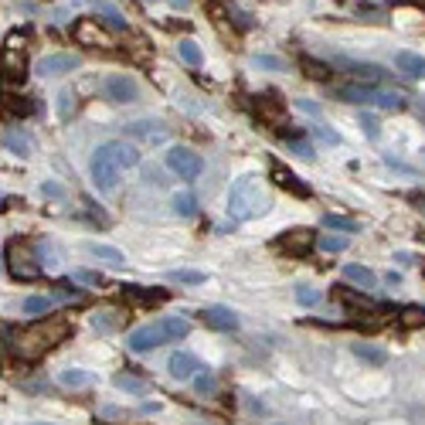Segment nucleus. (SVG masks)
<instances>
[{"label": "nucleus", "mask_w": 425, "mask_h": 425, "mask_svg": "<svg viewBox=\"0 0 425 425\" xmlns=\"http://www.w3.org/2000/svg\"><path fill=\"white\" fill-rule=\"evenodd\" d=\"M72 334V324L65 317H45V320H34L27 324L24 330L14 334V354L24 357V361H38L45 357L48 350H55L58 343H65Z\"/></svg>", "instance_id": "f257e3e1"}, {"label": "nucleus", "mask_w": 425, "mask_h": 425, "mask_svg": "<svg viewBox=\"0 0 425 425\" xmlns=\"http://www.w3.org/2000/svg\"><path fill=\"white\" fill-rule=\"evenodd\" d=\"M269 208H272V197H269V191H265V184H262L258 177L245 173V177H239V180L232 184V191H228V215H232L235 221L262 218Z\"/></svg>", "instance_id": "f03ea898"}, {"label": "nucleus", "mask_w": 425, "mask_h": 425, "mask_svg": "<svg viewBox=\"0 0 425 425\" xmlns=\"http://www.w3.org/2000/svg\"><path fill=\"white\" fill-rule=\"evenodd\" d=\"M7 272H10L14 279H21V282H31V279H38V276L45 272L41 258L34 255V245H31L27 239H14V242L7 245Z\"/></svg>", "instance_id": "7ed1b4c3"}, {"label": "nucleus", "mask_w": 425, "mask_h": 425, "mask_svg": "<svg viewBox=\"0 0 425 425\" xmlns=\"http://www.w3.org/2000/svg\"><path fill=\"white\" fill-rule=\"evenodd\" d=\"M167 167L180 177V180H197L204 170V157L194 154L191 147H170L167 150Z\"/></svg>", "instance_id": "20e7f679"}, {"label": "nucleus", "mask_w": 425, "mask_h": 425, "mask_svg": "<svg viewBox=\"0 0 425 425\" xmlns=\"http://www.w3.org/2000/svg\"><path fill=\"white\" fill-rule=\"evenodd\" d=\"M24 79H27V58H24V51L3 48L0 51V85L3 88H21Z\"/></svg>", "instance_id": "39448f33"}, {"label": "nucleus", "mask_w": 425, "mask_h": 425, "mask_svg": "<svg viewBox=\"0 0 425 425\" xmlns=\"http://www.w3.org/2000/svg\"><path fill=\"white\" fill-rule=\"evenodd\" d=\"M119 173L123 170L116 167V160L99 147L95 150V157H92V180H95V187L102 191V194H109V191H116V184H119Z\"/></svg>", "instance_id": "423d86ee"}, {"label": "nucleus", "mask_w": 425, "mask_h": 425, "mask_svg": "<svg viewBox=\"0 0 425 425\" xmlns=\"http://www.w3.org/2000/svg\"><path fill=\"white\" fill-rule=\"evenodd\" d=\"M72 38L79 45H88V48H112V38L102 31V21L99 17H79L75 27H72Z\"/></svg>", "instance_id": "0eeeda50"}, {"label": "nucleus", "mask_w": 425, "mask_h": 425, "mask_svg": "<svg viewBox=\"0 0 425 425\" xmlns=\"http://www.w3.org/2000/svg\"><path fill=\"white\" fill-rule=\"evenodd\" d=\"M102 95L109 99V102H136V95H140V88L136 82L130 79V75H109V79H102Z\"/></svg>", "instance_id": "6e6552de"}, {"label": "nucleus", "mask_w": 425, "mask_h": 425, "mask_svg": "<svg viewBox=\"0 0 425 425\" xmlns=\"http://www.w3.org/2000/svg\"><path fill=\"white\" fill-rule=\"evenodd\" d=\"M160 343H167L164 337V330H160V324H150V327H136L130 337H126V347L133 350V354H147V350H157Z\"/></svg>", "instance_id": "1a4fd4ad"}, {"label": "nucleus", "mask_w": 425, "mask_h": 425, "mask_svg": "<svg viewBox=\"0 0 425 425\" xmlns=\"http://www.w3.org/2000/svg\"><path fill=\"white\" fill-rule=\"evenodd\" d=\"M340 102H354V106H374L378 99V85H364V82H343L337 88Z\"/></svg>", "instance_id": "9d476101"}, {"label": "nucleus", "mask_w": 425, "mask_h": 425, "mask_svg": "<svg viewBox=\"0 0 425 425\" xmlns=\"http://www.w3.org/2000/svg\"><path fill=\"white\" fill-rule=\"evenodd\" d=\"M126 136L157 147V143L167 140V126H164V123H150V119H143V123H130V126H126Z\"/></svg>", "instance_id": "9b49d317"}, {"label": "nucleus", "mask_w": 425, "mask_h": 425, "mask_svg": "<svg viewBox=\"0 0 425 425\" xmlns=\"http://www.w3.org/2000/svg\"><path fill=\"white\" fill-rule=\"evenodd\" d=\"M102 150L116 160L119 170H130L140 164V150H136L133 143H126V140H109V143H102Z\"/></svg>", "instance_id": "f8f14e48"}, {"label": "nucleus", "mask_w": 425, "mask_h": 425, "mask_svg": "<svg viewBox=\"0 0 425 425\" xmlns=\"http://www.w3.org/2000/svg\"><path fill=\"white\" fill-rule=\"evenodd\" d=\"M79 65H82V58H79V55H48V58H41V62H38V72H41V75H48V79H55V75L75 72Z\"/></svg>", "instance_id": "ddd939ff"}, {"label": "nucleus", "mask_w": 425, "mask_h": 425, "mask_svg": "<svg viewBox=\"0 0 425 425\" xmlns=\"http://www.w3.org/2000/svg\"><path fill=\"white\" fill-rule=\"evenodd\" d=\"M201 320H204L211 330H221V334L239 330V317H235V310H228V306H208V310L201 313Z\"/></svg>", "instance_id": "4468645a"}, {"label": "nucleus", "mask_w": 425, "mask_h": 425, "mask_svg": "<svg viewBox=\"0 0 425 425\" xmlns=\"http://www.w3.org/2000/svg\"><path fill=\"white\" fill-rule=\"evenodd\" d=\"M269 177H272V180H276V184H279L282 191H293L296 197H310V184H303V180H300V177H296L293 170H286L282 164H279V160H272V167H269Z\"/></svg>", "instance_id": "2eb2a0df"}, {"label": "nucleus", "mask_w": 425, "mask_h": 425, "mask_svg": "<svg viewBox=\"0 0 425 425\" xmlns=\"http://www.w3.org/2000/svg\"><path fill=\"white\" fill-rule=\"evenodd\" d=\"M167 371L173 374V378H177V381H191V378L201 371V364H197V357H194V354H187V350H177V354H170Z\"/></svg>", "instance_id": "dca6fc26"}, {"label": "nucleus", "mask_w": 425, "mask_h": 425, "mask_svg": "<svg viewBox=\"0 0 425 425\" xmlns=\"http://www.w3.org/2000/svg\"><path fill=\"white\" fill-rule=\"evenodd\" d=\"M340 69H347L354 79H361L364 85H378V82H385V69L381 65H367V62H340Z\"/></svg>", "instance_id": "f3484780"}, {"label": "nucleus", "mask_w": 425, "mask_h": 425, "mask_svg": "<svg viewBox=\"0 0 425 425\" xmlns=\"http://www.w3.org/2000/svg\"><path fill=\"white\" fill-rule=\"evenodd\" d=\"M395 65H398V72H402L405 79H412V82L425 79V58L422 55H415V51H398Z\"/></svg>", "instance_id": "a211bd4d"}, {"label": "nucleus", "mask_w": 425, "mask_h": 425, "mask_svg": "<svg viewBox=\"0 0 425 425\" xmlns=\"http://www.w3.org/2000/svg\"><path fill=\"white\" fill-rule=\"evenodd\" d=\"M279 249H286V252H293V255H303L310 245H313V232L310 228H296V232H286L279 242H276Z\"/></svg>", "instance_id": "6ab92c4d"}, {"label": "nucleus", "mask_w": 425, "mask_h": 425, "mask_svg": "<svg viewBox=\"0 0 425 425\" xmlns=\"http://www.w3.org/2000/svg\"><path fill=\"white\" fill-rule=\"evenodd\" d=\"M95 10H99V21L106 24V27H112V31H126L130 24H126V17L119 14V7H112L109 0H88Z\"/></svg>", "instance_id": "aec40b11"}, {"label": "nucleus", "mask_w": 425, "mask_h": 425, "mask_svg": "<svg viewBox=\"0 0 425 425\" xmlns=\"http://www.w3.org/2000/svg\"><path fill=\"white\" fill-rule=\"evenodd\" d=\"M123 296H126V300H133V303L154 306V303H164L170 293H167V289H147V286H123Z\"/></svg>", "instance_id": "412c9836"}, {"label": "nucleus", "mask_w": 425, "mask_h": 425, "mask_svg": "<svg viewBox=\"0 0 425 425\" xmlns=\"http://www.w3.org/2000/svg\"><path fill=\"white\" fill-rule=\"evenodd\" d=\"M85 252L92 255V258H99V262H106V265H112V269H123V265H126V255L119 252V249H112V245L85 242Z\"/></svg>", "instance_id": "4be33fe9"}, {"label": "nucleus", "mask_w": 425, "mask_h": 425, "mask_svg": "<svg viewBox=\"0 0 425 425\" xmlns=\"http://www.w3.org/2000/svg\"><path fill=\"white\" fill-rule=\"evenodd\" d=\"M350 350H354V357H361L364 364H374V367L388 364V350H381L378 343H364V340H357V343H350Z\"/></svg>", "instance_id": "5701e85b"}, {"label": "nucleus", "mask_w": 425, "mask_h": 425, "mask_svg": "<svg viewBox=\"0 0 425 425\" xmlns=\"http://www.w3.org/2000/svg\"><path fill=\"white\" fill-rule=\"evenodd\" d=\"M3 147L10 154H17V157H31V150H34V143H31V136L24 130H7L3 133Z\"/></svg>", "instance_id": "b1692460"}, {"label": "nucleus", "mask_w": 425, "mask_h": 425, "mask_svg": "<svg viewBox=\"0 0 425 425\" xmlns=\"http://www.w3.org/2000/svg\"><path fill=\"white\" fill-rule=\"evenodd\" d=\"M343 279H347V282H357L361 289H374V282H378V276H374L367 265H357V262L343 265Z\"/></svg>", "instance_id": "393cba45"}, {"label": "nucleus", "mask_w": 425, "mask_h": 425, "mask_svg": "<svg viewBox=\"0 0 425 425\" xmlns=\"http://www.w3.org/2000/svg\"><path fill=\"white\" fill-rule=\"evenodd\" d=\"M160 330H164L167 340H184L191 334V324L180 320V317H164V320H160Z\"/></svg>", "instance_id": "a878e982"}, {"label": "nucleus", "mask_w": 425, "mask_h": 425, "mask_svg": "<svg viewBox=\"0 0 425 425\" xmlns=\"http://www.w3.org/2000/svg\"><path fill=\"white\" fill-rule=\"evenodd\" d=\"M374 106H378V109H391V112H398V109H405V106H409V99H405L402 92H385V88H378Z\"/></svg>", "instance_id": "bb28decb"}, {"label": "nucleus", "mask_w": 425, "mask_h": 425, "mask_svg": "<svg viewBox=\"0 0 425 425\" xmlns=\"http://www.w3.org/2000/svg\"><path fill=\"white\" fill-rule=\"evenodd\" d=\"M258 106H262V116H265V119L282 123V102H279V95H276V92H265V99L258 95Z\"/></svg>", "instance_id": "cd10ccee"}, {"label": "nucleus", "mask_w": 425, "mask_h": 425, "mask_svg": "<svg viewBox=\"0 0 425 425\" xmlns=\"http://www.w3.org/2000/svg\"><path fill=\"white\" fill-rule=\"evenodd\" d=\"M173 215H180V218H191L194 211H197V197L191 194V191H180V194H173Z\"/></svg>", "instance_id": "c85d7f7f"}, {"label": "nucleus", "mask_w": 425, "mask_h": 425, "mask_svg": "<svg viewBox=\"0 0 425 425\" xmlns=\"http://www.w3.org/2000/svg\"><path fill=\"white\" fill-rule=\"evenodd\" d=\"M51 310H55V296H27L24 300V313H31V317H45Z\"/></svg>", "instance_id": "c756f323"}, {"label": "nucleus", "mask_w": 425, "mask_h": 425, "mask_svg": "<svg viewBox=\"0 0 425 425\" xmlns=\"http://www.w3.org/2000/svg\"><path fill=\"white\" fill-rule=\"evenodd\" d=\"M167 279H170V282H180V286H201L208 276H204V272H197V269H170Z\"/></svg>", "instance_id": "7c9ffc66"}, {"label": "nucleus", "mask_w": 425, "mask_h": 425, "mask_svg": "<svg viewBox=\"0 0 425 425\" xmlns=\"http://www.w3.org/2000/svg\"><path fill=\"white\" fill-rule=\"evenodd\" d=\"M112 385H116L119 391H130V395H143V391L150 388L143 378H133V374H116V378H112Z\"/></svg>", "instance_id": "2f4dec72"}, {"label": "nucleus", "mask_w": 425, "mask_h": 425, "mask_svg": "<svg viewBox=\"0 0 425 425\" xmlns=\"http://www.w3.org/2000/svg\"><path fill=\"white\" fill-rule=\"evenodd\" d=\"M324 228H334V232H347V235L361 232V225H357L354 218H343V215H324Z\"/></svg>", "instance_id": "473e14b6"}, {"label": "nucleus", "mask_w": 425, "mask_h": 425, "mask_svg": "<svg viewBox=\"0 0 425 425\" xmlns=\"http://www.w3.org/2000/svg\"><path fill=\"white\" fill-rule=\"evenodd\" d=\"M310 136H313L317 143H324V147H337L340 143V133H334L327 123H313V126H310Z\"/></svg>", "instance_id": "72a5a7b5"}, {"label": "nucleus", "mask_w": 425, "mask_h": 425, "mask_svg": "<svg viewBox=\"0 0 425 425\" xmlns=\"http://www.w3.org/2000/svg\"><path fill=\"white\" fill-rule=\"evenodd\" d=\"M300 65H303V72H306L310 79H320V82H327V79H330V65H327V62H317V58H300Z\"/></svg>", "instance_id": "f704fd0d"}, {"label": "nucleus", "mask_w": 425, "mask_h": 425, "mask_svg": "<svg viewBox=\"0 0 425 425\" xmlns=\"http://www.w3.org/2000/svg\"><path fill=\"white\" fill-rule=\"evenodd\" d=\"M58 381H62L65 388H85V385L92 381V374H88V371H79V367H69V371L58 374Z\"/></svg>", "instance_id": "c9c22d12"}, {"label": "nucleus", "mask_w": 425, "mask_h": 425, "mask_svg": "<svg viewBox=\"0 0 425 425\" xmlns=\"http://www.w3.org/2000/svg\"><path fill=\"white\" fill-rule=\"evenodd\" d=\"M340 303L343 306H354V310H371V296L354 293V289H343V286H340Z\"/></svg>", "instance_id": "e433bc0d"}, {"label": "nucleus", "mask_w": 425, "mask_h": 425, "mask_svg": "<svg viewBox=\"0 0 425 425\" xmlns=\"http://www.w3.org/2000/svg\"><path fill=\"white\" fill-rule=\"evenodd\" d=\"M215 388H218V381H215V374H211L208 367H201V371L194 374V391H197V395H211Z\"/></svg>", "instance_id": "4c0bfd02"}, {"label": "nucleus", "mask_w": 425, "mask_h": 425, "mask_svg": "<svg viewBox=\"0 0 425 425\" xmlns=\"http://www.w3.org/2000/svg\"><path fill=\"white\" fill-rule=\"evenodd\" d=\"M177 55H180V58H184L187 65H201V48H197V45L191 41V38L177 45Z\"/></svg>", "instance_id": "58836bf2"}, {"label": "nucleus", "mask_w": 425, "mask_h": 425, "mask_svg": "<svg viewBox=\"0 0 425 425\" xmlns=\"http://www.w3.org/2000/svg\"><path fill=\"white\" fill-rule=\"evenodd\" d=\"M317 245H320L324 252H343V249L350 245V239H347V235H324V239H317Z\"/></svg>", "instance_id": "ea45409f"}, {"label": "nucleus", "mask_w": 425, "mask_h": 425, "mask_svg": "<svg viewBox=\"0 0 425 425\" xmlns=\"http://www.w3.org/2000/svg\"><path fill=\"white\" fill-rule=\"evenodd\" d=\"M402 324L405 327H425V306H405L402 310Z\"/></svg>", "instance_id": "a19ab883"}, {"label": "nucleus", "mask_w": 425, "mask_h": 425, "mask_svg": "<svg viewBox=\"0 0 425 425\" xmlns=\"http://www.w3.org/2000/svg\"><path fill=\"white\" fill-rule=\"evenodd\" d=\"M252 65L255 69H269V72H282V69H286V62L276 58V55H255Z\"/></svg>", "instance_id": "79ce46f5"}, {"label": "nucleus", "mask_w": 425, "mask_h": 425, "mask_svg": "<svg viewBox=\"0 0 425 425\" xmlns=\"http://www.w3.org/2000/svg\"><path fill=\"white\" fill-rule=\"evenodd\" d=\"M296 303H300V306H317V303H320V289L300 286V289H296Z\"/></svg>", "instance_id": "37998d69"}, {"label": "nucleus", "mask_w": 425, "mask_h": 425, "mask_svg": "<svg viewBox=\"0 0 425 425\" xmlns=\"http://www.w3.org/2000/svg\"><path fill=\"white\" fill-rule=\"evenodd\" d=\"M72 279H75V282H85V286H102V282H106L102 272H92V269H79V272H72Z\"/></svg>", "instance_id": "c03bdc74"}, {"label": "nucleus", "mask_w": 425, "mask_h": 425, "mask_svg": "<svg viewBox=\"0 0 425 425\" xmlns=\"http://www.w3.org/2000/svg\"><path fill=\"white\" fill-rule=\"evenodd\" d=\"M92 327L102 330V334H109V330L116 327V313H95V317H92Z\"/></svg>", "instance_id": "a18cd8bd"}, {"label": "nucleus", "mask_w": 425, "mask_h": 425, "mask_svg": "<svg viewBox=\"0 0 425 425\" xmlns=\"http://www.w3.org/2000/svg\"><path fill=\"white\" fill-rule=\"evenodd\" d=\"M82 204L88 208V218H92L95 225H109V218H106V215H102V211L95 208V201H92V197H82Z\"/></svg>", "instance_id": "49530a36"}, {"label": "nucleus", "mask_w": 425, "mask_h": 425, "mask_svg": "<svg viewBox=\"0 0 425 425\" xmlns=\"http://www.w3.org/2000/svg\"><path fill=\"white\" fill-rule=\"evenodd\" d=\"M3 354H14V334L0 324V357H3Z\"/></svg>", "instance_id": "de8ad7c7"}, {"label": "nucleus", "mask_w": 425, "mask_h": 425, "mask_svg": "<svg viewBox=\"0 0 425 425\" xmlns=\"http://www.w3.org/2000/svg\"><path fill=\"white\" fill-rule=\"evenodd\" d=\"M27 34H31L27 27H24V31H14V34L7 38V48H14V51H24V41H27Z\"/></svg>", "instance_id": "09e8293b"}, {"label": "nucleus", "mask_w": 425, "mask_h": 425, "mask_svg": "<svg viewBox=\"0 0 425 425\" xmlns=\"http://www.w3.org/2000/svg\"><path fill=\"white\" fill-rule=\"evenodd\" d=\"M31 109H34V106H31L27 99H17V102H14V99H7V112H17V116H27Z\"/></svg>", "instance_id": "8fccbe9b"}, {"label": "nucleus", "mask_w": 425, "mask_h": 425, "mask_svg": "<svg viewBox=\"0 0 425 425\" xmlns=\"http://www.w3.org/2000/svg\"><path fill=\"white\" fill-rule=\"evenodd\" d=\"M361 126H364V133H367L371 140H378V136H381V130H378V119H371V116H361Z\"/></svg>", "instance_id": "3c124183"}, {"label": "nucleus", "mask_w": 425, "mask_h": 425, "mask_svg": "<svg viewBox=\"0 0 425 425\" xmlns=\"http://www.w3.org/2000/svg\"><path fill=\"white\" fill-rule=\"evenodd\" d=\"M296 109H303V112H310V116H317V119H320V106H317V102H310V99H296Z\"/></svg>", "instance_id": "603ef678"}, {"label": "nucleus", "mask_w": 425, "mask_h": 425, "mask_svg": "<svg viewBox=\"0 0 425 425\" xmlns=\"http://www.w3.org/2000/svg\"><path fill=\"white\" fill-rule=\"evenodd\" d=\"M41 191H45L48 197H62V187H58V184H45Z\"/></svg>", "instance_id": "864d4df0"}, {"label": "nucleus", "mask_w": 425, "mask_h": 425, "mask_svg": "<svg viewBox=\"0 0 425 425\" xmlns=\"http://www.w3.org/2000/svg\"><path fill=\"white\" fill-rule=\"evenodd\" d=\"M385 282H388V286H398V282H402V276H398V272H388V276H385Z\"/></svg>", "instance_id": "5fc2aeb1"}, {"label": "nucleus", "mask_w": 425, "mask_h": 425, "mask_svg": "<svg viewBox=\"0 0 425 425\" xmlns=\"http://www.w3.org/2000/svg\"><path fill=\"white\" fill-rule=\"evenodd\" d=\"M415 204H419V211L425 215V197H415Z\"/></svg>", "instance_id": "6e6d98bb"}, {"label": "nucleus", "mask_w": 425, "mask_h": 425, "mask_svg": "<svg viewBox=\"0 0 425 425\" xmlns=\"http://www.w3.org/2000/svg\"><path fill=\"white\" fill-rule=\"evenodd\" d=\"M419 112H422V119H425V99H422V102H419Z\"/></svg>", "instance_id": "4d7b16f0"}, {"label": "nucleus", "mask_w": 425, "mask_h": 425, "mask_svg": "<svg viewBox=\"0 0 425 425\" xmlns=\"http://www.w3.org/2000/svg\"><path fill=\"white\" fill-rule=\"evenodd\" d=\"M34 425H55V422H34Z\"/></svg>", "instance_id": "13d9d810"}, {"label": "nucleus", "mask_w": 425, "mask_h": 425, "mask_svg": "<svg viewBox=\"0 0 425 425\" xmlns=\"http://www.w3.org/2000/svg\"><path fill=\"white\" fill-rule=\"evenodd\" d=\"M177 3H191V0H177Z\"/></svg>", "instance_id": "bf43d9fd"}, {"label": "nucleus", "mask_w": 425, "mask_h": 425, "mask_svg": "<svg viewBox=\"0 0 425 425\" xmlns=\"http://www.w3.org/2000/svg\"><path fill=\"white\" fill-rule=\"evenodd\" d=\"M276 425H286V422H276Z\"/></svg>", "instance_id": "052dcab7"}]
</instances>
